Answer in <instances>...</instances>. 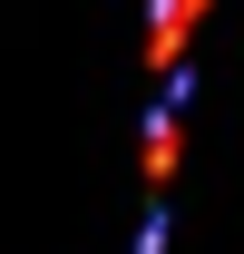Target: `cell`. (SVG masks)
<instances>
[{
	"label": "cell",
	"instance_id": "1",
	"mask_svg": "<svg viewBox=\"0 0 244 254\" xmlns=\"http://www.w3.org/2000/svg\"><path fill=\"white\" fill-rule=\"evenodd\" d=\"M185 39H195V10L185 0H147V78L166 98H176V59H185Z\"/></svg>",
	"mask_w": 244,
	"mask_h": 254
},
{
	"label": "cell",
	"instance_id": "2",
	"mask_svg": "<svg viewBox=\"0 0 244 254\" xmlns=\"http://www.w3.org/2000/svg\"><path fill=\"white\" fill-rule=\"evenodd\" d=\"M176 166H185V118H176V108H156L147 137H137V176H147V195L176 186Z\"/></svg>",
	"mask_w": 244,
	"mask_h": 254
}]
</instances>
